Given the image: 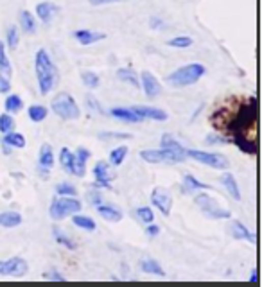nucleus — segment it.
I'll return each mask as SVG.
<instances>
[{
	"label": "nucleus",
	"mask_w": 262,
	"mask_h": 287,
	"mask_svg": "<svg viewBox=\"0 0 262 287\" xmlns=\"http://www.w3.org/2000/svg\"><path fill=\"white\" fill-rule=\"evenodd\" d=\"M99 138L101 140H110V138H113V140H129V138H131V135H129V133H101Z\"/></svg>",
	"instance_id": "40"
},
{
	"label": "nucleus",
	"mask_w": 262,
	"mask_h": 287,
	"mask_svg": "<svg viewBox=\"0 0 262 287\" xmlns=\"http://www.w3.org/2000/svg\"><path fill=\"white\" fill-rule=\"evenodd\" d=\"M162 25H163L162 20H158V18H155V16H153V18H151V27H153V29H158V27H162Z\"/></svg>",
	"instance_id": "46"
},
{
	"label": "nucleus",
	"mask_w": 262,
	"mask_h": 287,
	"mask_svg": "<svg viewBox=\"0 0 262 287\" xmlns=\"http://www.w3.org/2000/svg\"><path fill=\"white\" fill-rule=\"evenodd\" d=\"M27 271H29V266L22 257H11L8 261H0V275L23 276Z\"/></svg>",
	"instance_id": "7"
},
{
	"label": "nucleus",
	"mask_w": 262,
	"mask_h": 287,
	"mask_svg": "<svg viewBox=\"0 0 262 287\" xmlns=\"http://www.w3.org/2000/svg\"><path fill=\"white\" fill-rule=\"evenodd\" d=\"M97 212H99V215L103 219L111 221V223H117V221L122 219V212L110 207V205H97Z\"/></svg>",
	"instance_id": "20"
},
{
	"label": "nucleus",
	"mask_w": 262,
	"mask_h": 287,
	"mask_svg": "<svg viewBox=\"0 0 262 287\" xmlns=\"http://www.w3.org/2000/svg\"><path fill=\"white\" fill-rule=\"evenodd\" d=\"M72 223L76 224V226L83 228V230H88V232H94L95 228H97L95 221L92 219V217H88V215H74Z\"/></svg>",
	"instance_id": "28"
},
{
	"label": "nucleus",
	"mask_w": 262,
	"mask_h": 287,
	"mask_svg": "<svg viewBox=\"0 0 262 287\" xmlns=\"http://www.w3.org/2000/svg\"><path fill=\"white\" fill-rule=\"evenodd\" d=\"M11 90V84H9V79L4 76H0V94H8Z\"/></svg>",
	"instance_id": "43"
},
{
	"label": "nucleus",
	"mask_w": 262,
	"mask_h": 287,
	"mask_svg": "<svg viewBox=\"0 0 262 287\" xmlns=\"http://www.w3.org/2000/svg\"><path fill=\"white\" fill-rule=\"evenodd\" d=\"M110 113H111V117L119 119V121H122V122H129V124H131V122H140L142 121V119L138 117L131 108H111Z\"/></svg>",
	"instance_id": "18"
},
{
	"label": "nucleus",
	"mask_w": 262,
	"mask_h": 287,
	"mask_svg": "<svg viewBox=\"0 0 262 287\" xmlns=\"http://www.w3.org/2000/svg\"><path fill=\"white\" fill-rule=\"evenodd\" d=\"M54 239H56L60 244L67 246L69 249H76V244H74V241L70 237H67V235L63 234V232H60L57 228H54Z\"/></svg>",
	"instance_id": "37"
},
{
	"label": "nucleus",
	"mask_w": 262,
	"mask_h": 287,
	"mask_svg": "<svg viewBox=\"0 0 262 287\" xmlns=\"http://www.w3.org/2000/svg\"><path fill=\"white\" fill-rule=\"evenodd\" d=\"M258 280V275H257V269L253 271V275H251V282H257Z\"/></svg>",
	"instance_id": "48"
},
{
	"label": "nucleus",
	"mask_w": 262,
	"mask_h": 287,
	"mask_svg": "<svg viewBox=\"0 0 262 287\" xmlns=\"http://www.w3.org/2000/svg\"><path fill=\"white\" fill-rule=\"evenodd\" d=\"M167 45L176 47V49H187V47L192 45V38H189V36H176V38L169 40Z\"/></svg>",
	"instance_id": "33"
},
{
	"label": "nucleus",
	"mask_w": 262,
	"mask_h": 287,
	"mask_svg": "<svg viewBox=\"0 0 262 287\" xmlns=\"http://www.w3.org/2000/svg\"><path fill=\"white\" fill-rule=\"evenodd\" d=\"M13 74V67L11 61L8 58V52H6V45L4 42H0V76L9 77Z\"/></svg>",
	"instance_id": "23"
},
{
	"label": "nucleus",
	"mask_w": 262,
	"mask_h": 287,
	"mask_svg": "<svg viewBox=\"0 0 262 287\" xmlns=\"http://www.w3.org/2000/svg\"><path fill=\"white\" fill-rule=\"evenodd\" d=\"M22 224V215L18 212H0V226L15 228Z\"/></svg>",
	"instance_id": "21"
},
{
	"label": "nucleus",
	"mask_w": 262,
	"mask_h": 287,
	"mask_svg": "<svg viewBox=\"0 0 262 287\" xmlns=\"http://www.w3.org/2000/svg\"><path fill=\"white\" fill-rule=\"evenodd\" d=\"M60 162H61V167H63L67 173L70 174H76L77 176V169H76V156H74V153L70 151L69 148H63L60 151Z\"/></svg>",
	"instance_id": "16"
},
{
	"label": "nucleus",
	"mask_w": 262,
	"mask_h": 287,
	"mask_svg": "<svg viewBox=\"0 0 262 287\" xmlns=\"http://www.w3.org/2000/svg\"><path fill=\"white\" fill-rule=\"evenodd\" d=\"M81 79H83L84 87H88V88L99 87V76H97L95 72H83V74H81Z\"/></svg>",
	"instance_id": "35"
},
{
	"label": "nucleus",
	"mask_w": 262,
	"mask_h": 287,
	"mask_svg": "<svg viewBox=\"0 0 262 287\" xmlns=\"http://www.w3.org/2000/svg\"><path fill=\"white\" fill-rule=\"evenodd\" d=\"M196 205L205 212V215L210 217V219H230V215H232L230 210L217 207L216 201H214L210 196H207V194H199V196H196Z\"/></svg>",
	"instance_id": "5"
},
{
	"label": "nucleus",
	"mask_w": 262,
	"mask_h": 287,
	"mask_svg": "<svg viewBox=\"0 0 262 287\" xmlns=\"http://www.w3.org/2000/svg\"><path fill=\"white\" fill-rule=\"evenodd\" d=\"M52 111L61 117L63 121H76V119L81 117V110L77 102L74 101V97L67 92H61L56 97L52 99V104H50Z\"/></svg>",
	"instance_id": "3"
},
{
	"label": "nucleus",
	"mask_w": 262,
	"mask_h": 287,
	"mask_svg": "<svg viewBox=\"0 0 262 287\" xmlns=\"http://www.w3.org/2000/svg\"><path fill=\"white\" fill-rule=\"evenodd\" d=\"M2 144H4V146H8V148H18V149H22V148H25V136L20 135V133L9 131V133H6L4 140H2Z\"/></svg>",
	"instance_id": "24"
},
{
	"label": "nucleus",
	"mask_w": 262,
	"mask_h": 287,
	"mask_svg": "<svg viewBox=\"0 0 262 287\" xmlns=\"http://www.w3.org/2000/svg\"><path fill=\"white\" fill-rule=\"evenodd\" d=\"M57 196H76V187H72L70 183H60L56 187Z\"/></svg>",
	"instance_id": "39"
},
{
	"label": "nucleus",
	"mask_w": 262,
	"mask_h": 287,
	"mask_svg": "<svg viewBox=\"0 0 262 287\" xmlns=\"http://www.w3.org/2000/svg\"><path fill=\"white\" fill-rule=\"evenodd\" d=\"M140 87H142V90H144V94L148 95V97H156V95H160V92H162V84H160L158 79H156L151 72H148V70L142 72Z\"/></svg>",
	"instance_id": "11"
},
{
	"label": "nucleus",
	"mask_w": 262,
	"mask_h": 287,
	"mask_svg": "<svg viewBox=\"0 0 262 287\" xmlns=\"http://www.w3.org/2000/svg\"><path fill=\"white\" fill-rule=\"evenodd\" d=\"M74 38L81 43V45H92V43H97L101 40H104V33H95V31L90 29H79L74 33Z\"/></svg>",
	"instance_id": "14"
},
{
	"label": "nucleus",
	"mask_w": 262,
	"mask_h": 287,
	"mask_svg": "<svg viewBox=\"0 0 262 287\" xmlns=\"http://www.w3.org/2000/svg\"><path fill=\"white\" fill-rule=\"evenodd\" d=\"M131 110L138 115V117L144 121V119H151V121H167V113L158 108H153V106H133Z\"/></svg>",
	"instance_id": "12"
},
{
	"label": "nucleus",
	"mask_w": 262,
	"mask_h": 287,
	"mask_svg": "<svg viewBox=\"0 0 262 287\" xmlns=\"http://www.w3.org/2000/svg\"><path fill=\"white\" fill-rule=\"evenodd\" d=\"M117 77L121 81H124V83L133 84L135 88L140 87V81H138V77L135 76V72L129 70V68H119V70H117Z\"/></svg>",
	"instance_id": "27"
},
{
	"label": "nucleus",
	"mask_w": 262,
	"mask_h": 287,
	"mask_svg": "<svg viewBox=\"0 0 262 287\" xmlns=\"http://www.w3.org/2000/svg\"><path fill=\"white\" fill-rule=\"evenodd\" d=\"M126 155H128V148H126V146H119V148H115L113 151L110 153V163L111 165H121V163L124 162Z\"/></svg>",
	"instance_id": "31"
},
{
	"label": "nucleus",
	"mask_w": 262,
	"mask_h": 287,
	"mask_svg": "<svg viewBox=\"0 0 262 287\" xmlns=\"http://www.w3.org/2000/svg\"><path fill=\"white\" fill-rule=\"evenodd\" d=\"M38 162H40V167H43V169H50V167L54 165V153L49 144H43L42 148H40Z\"/></svg>",
	"instance_id": "22"
},
{
	"label": "nucleus",
	"mask_w": 262,
	"mask_h": 287,
	"mask_svg": "<svg viewBox=\"0 0 262 287\" xmlns=\"http://www.w3.org/2000/svg\"><path fill=\"white\" fill-rule=\"evenodd\" d=\"M219 182L223 183L224 187H226L228 194L234 197L236 201H241V192H239V187H237V182H236V178H234L232 173H224L221 174L219 178Z\"/></svg>",
	"instance_id": "17"
},
{
	"label": "nucleus",
	"mask_w": 262,
	"mask_h": 287,
	"mask_svg": "<svg viewBox=\"0 0 262 287\" xmlns=\"http://www.w3.org/2000/svg\"><path fill=\"white\" fill-rule=\"evenodd\" d=\"M232 235H234V239H237V241L255 242V235L251 234V232L248 230L243 223H239V221H234L232 223Z\"/></svg>",
	"instance_id": "19"
},
{
	"label": "nucleus",
	"mask_w": 262,
	"mask_h": 287,
	"mask_svg": "<svg viewBox=\"0 0 262 287\" xmlns=\"http://www.w3.org/2000/svg\"><path fill=\"white\" fill-rule=\"evenodd\" d=\"M35 68H36V77H38V87L40 94L47 95L60 81V74H57L56 65L52 63L49 52L45 49H40L35 58Z\"/></svg>",
	"instance_id": "1"
},
{
	"label": "nucleus",
	"mask_w": 262,
	"mask_h": 287,
	"mask_svg": "<svg viewBox=\"0 0 262 287\" xmlns=\"http://www.w3.org/2000/svg\"><path fill=\"white\" fill-rule=\"evenodd\" d=\"M158 232H160L158 226H155V224L149 223V226H148V234L149 235H153V237H155V235H158Z\"/></svg>",
	"instance_id": "45"
},
{
	"label": "nucleus",
	"mask_w": 262,
	"mask_h": 287,
	"mask_svg": "<svg viewBox=\"0 0 262 287\" xmlns=\"http://www.w3.org/2000/svg\"><path fill=\"white\" fill-rule=\"evenodd\" d=\"M43 278H47V280H56V282H65V276L61 275L60 271H56V269H49V271L43 275Z\"/></svg>",
	"instance_id": "41"
},
{
	"label": "nucleus",
	"mask_w": 262,
	"mask_h": 287,
	"mask_svg": "<svg viewBox=\"0 0 262 287\" xmlns=\"http://www.w3.org/2000/svg\"><path fill=\"white\" fill-rule=\"evenodd\" d=\"M45 117H47V108H45V106L33 104L29 108V119L33 122H42V121H45Z\"/></svg>",
	"instance_id": "30"
},
{
	"label": "nucleus",
	"mask_w": 262,
	"mask_h": 287,
	"mask_svg": "<svg viewBox=\"0 0 262 287\" xmlns=\"http://www.w3.org/2000/svg\"><path fill=\"white\" fill-rule=\"evenodd\" d=\"M20 25L25 31L27 34H35L36 33V20L33 16V13L29 11H22L20 13Z\"/></svg>",
	"instance_id": "25"
},
{
	"label": "nucleus",
	"mask_w": 262,
	"mask_h": 287,
	"mask_svg": "<svg viewBox=\"0 0 262 287\" xmlns=\"http://www.w3.org/2000/svg\"><path fill=\"white\" fill-rule=\"evenodd\" d=\"M183 187H187V190H201V189H210V185H207V183L203 182H198L194 176H190V174H187L185 178H183Z\"/></svg>",
	"instance_id": "32"
},
{
	"label": "nucleus",
	"mask_w": 262,
	"mask_h": 287,
	"mask_svg": "<svg viewBox=\"0 0 262 287\" xmlns=\"http://www.w3.org/2000/svg\"><path fill=\"white\" fill-rule=\"evenodd\" d=\"M137 215H138V219L144 221L145 224H149V223L155 221V215H153V210L149 207H140L137 210Z\"/></svg>",
	"instance_id": "38"
},
{
	"label": "nucleus",
	"mask_w": 262,
	"mask_h": 287,
	"mask_svg": "<svg viewBox=\"0 0 262 287\" xmlns=\"http://www.w3.org/2000/svg\"><path fill=\"white\" fill-rule=\"evenodd\" d=\"M151 201L163 215L171 214V207H172V197L171 194L167 192L165 189H155L151 194Z\"/></svg>",
	"instance_id": "10"
},
{
	"label": "nucleus",
	"mask_w": 262,
	"mask_h": 287,
	"mask_svg": "<svg viewBox=\"0 0 262 287\" xmlns=\"http://www.w3.org/2000/svg\"><path fill=\"white\" fill-rule=\"evenodd\" d=\"M185 153L192 160H196L199 163H205V165L212 167V169H228V165H230V162L223 155H216V153H205V151H198V149H189Z\"/></svg>",
	"instance_id": "6"
},
{
	"label": "nucleus",
	"mask_w": 262,
	"mask_h": 287,
	"mask_svg": "<svg viewBox=\"0 0 262 287\" xmlns=\"http://www.w3.org/2000/svg\"><path fill=\"white\" fill-rule=\"evenodd\" d=\"M6 42H8L9 49H16V45H18V42H20V36H18V29H16L15 25L9 27L8 33H6Z\"/></svg>",
	"instance_id": "34"
},
{
	"label": "nucleus",
	"mask_w": 262,
	"mask_h": 287,
	"mask_svg": "<svg viewBox=\"0 0 262 287\" xmlns=\"http://www.w3.org/2000/svg\"><path fill=\"white\" fill-rule=\"evenodd\" d=\"M92 6H104V4H113V2H119V0H88Z\"/></svg>",
	"instance_id": "44"
},
{
	"label": "nucleus",
	"mask_w": 262,
	"mask_h": 287,
	"mask_svg": "<svg viewBox=\"0 0 262 287\" xmlns=\"http://www.w3.org/2000/svg\"><path fill=\"white\" fill-rule=\"evenodd\" d=\"M60 11V8L57 6H54L52 2H42V4L36 6V15H38V18L42 20L43 23H50L54 18V15Z\"/></svg>",
	"instance_id": "15"
},
{
	"label": "nucleus",
	"mask_w": 262,
	"mask_h": 287,
	"mask_svg": "<svg viewBox=\"0 0 262 287\" xmlns=\"http://www.w3.org/2000/svg\"><path fill=\"white\" fill-rule=\"evenodd\" d=\"M94 176H95V187H99V189H111L110 187V180L113 178V173L110 169V163L108 162H97L94 167Z\"/></svg>",
	"instance_id": "9"
},
{
	"label": "nucleus",
	"mask_w": 262,
	"mask_h": 287,
	"mask_svg": "<svg viewBox=\"0 0 262 287\" xmlns=\"http://www.w3.org/2000/svg\"><path fill=\"white\" fill-rule=\"evenodd\" d=\"M88 197H90V199H94V201H92V203H94V205H99L101 197L97 196V194H88Z\"/></svg>",
	"instance_id": "47"
},
{
	"label": "nucleus",
	"mask_w": 262,
	"mask_h": 287,
	"mask_svg": "<svg viewBox=\"0 0 262 287\" xmlns=\"http://www.w3.org/2000/svg\"><path fill=\"white\" fill-rule=\"evenodd\" d=\"M83 208V205H81V201L74 199V197H54L52 203H50V217H52L54 221H60V219H65V217H69V215L72 214H77V212Z\"/></svg>",
	"instance_id": "4"
},
{
	"label": "nucleus",
	"mask_w": 262,
	"mask_h": 287,
	"mask_svg": "<svg viewBox=\"0 0 262 287\" xmlns=\"http://www.w3.org/2000/svg\"><path fill=\"white\" fill-rule=\"evenodd\" d=\"M140 269L144 273H149V275H155V276H163V275H165V273H163V269H162V266H160L155 259H145V261H142L140 262Z\"/></svg>",
	"instance_id": "26"
},
{
	"label": "nucleus",
	"mask_w": 262,
	"mask_h": 287,
	"mask_svg": "<svg viewBox=\"0 0 262 287\" xmlns=\"http://www.w3.org/2000/svg\"><path fill=\"white\" fill-rule=\"evenodd\" d=\"M140 158L149 163L172 162V156L165 149H144V151H140Z\"/></svg>",
	"instance_id": "13"
},
{
	"label": "nucleus",
	"mask_w": 262,
	"mask_h": 287,
	"mask_svg": "<svg viewBox=\"0 0 262 287\" xmlns=\"http://www.w3.org/2000/svg\"><path fill=\"white\" fill-rule=\"evenodd\" d=\"M160 144H162V149H165V151L172 156V162H185V156H187L185 149L182 148V144L172 135L165 133V135L162 136V142Z\"/></svg>",
	"instance_id": "8"
},
{
	"label": "nucleus",
	"mask_w": 262,
	"mask_h": 287,
	"mask_svg": "<svg viewBox=\"0 0 262 287\" xmlns=\"http://www.w3.org/2000/svg\"><path fill=\"white\" fill-rule=\"evenodd\" d=\"M13 128H15V121H13L11 115H8V113L0 115V133L6 135V133H9Z\"/></svg>",
	"instance_id": "36"
},
{
	"label": "nucleus",
	"mask_w": 262,
	"mask_h": 287,
	"mask_svg": "<svg viewBox=\"0 0 262 287\" xmlns=\"http://www.w3.org/2000/svg\"><path fill=\"white\" fill-rule=\"evenodd\" d=\"M207 144H210V146H217V144H228V140L224 138V136H221V135L210 133V135L207 136Z\"/></svg>",
	"instance_id": "42"
},
{
	"label": "nucleus",
	"mask_w": 262,
	"mask_h": 287,
	"mask_svg": "<svg viewBox=\"0 0 262 287\" xmlns=\"http://www.w3.org/2000/svg\"><path fill=\"white\" fill-rule=\"evenodd\" d=\"M205 72L207 70L201 63H190V65H185V67L178 68V70H174L172 74H169L167 83L171 84V87H178V88L189 87V84L198 83V81L205 76Z\"/></svg>",
	"instance_id": "2"
},
{
	"label": "nucleus",
	"mask_w": 262,
	"mask_h": 287,
	"mask_svg": "<svg viewBox=\"0 0 262 287\" xmlns=\"http://www.w3.org/2000/svg\"><path fill=\"white\" fill-rule=\"evenodd\" d=\"M4 106H6V111H8V113H18V111L23 108V102L18 95H9V97L6 99Z\"/></svg>",
	"instance_id": "29"
}]
</instances>
